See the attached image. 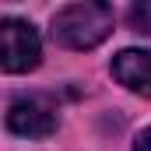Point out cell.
Segmentation results:
<instances>
[{"mask_svg": "<svg viewBox=\"0 0 151 151\" xmlns=\"http://www.w3.org/2000/svg\"><path fill=\"white\" fill-rule=\"evenodd\" d=\"M113 77L123 88L151 99V53L148 49H123V53H116L113 56Z\"/></svg>", "mask_w": 151, "mask_h": 151, "instance_id": "obj_4", "label": "cell"}, {"mask_svg": "<svg viewBox=\"0 0 151 151\" xmlns=\"http://www.w3.org/2000/svg\"><path fill=\"white\" fill-rule=\"evenodd\" d=\"M134 151H151V127L137 134V141H134Z\"/></svg>", "mask_w": 151, "mask_h": 151, "instance_id": "obj_6", "label": "cell"}, {"mask_svg": "<svg viewBox=\"0 0 151 151\" xmlns=\"http://www.w3.org/2000/svg\"><path fill=\"white\" fill-rule=\"evenodd\" d=\"M113 21L109 4H67L53 14V39L67 49H95L113 35Z\"/></svg>", "mask_w": 151, "mask_h": 151, "instance_id": "obj_1", "label": "cell"}, {"mask_svg": "<svg viewBox=\"0 0 151 151\" xmlns=\"http://www.w3.org/2000/svg\"><path fill=\"white\" fill-rule=\"evenodd\" d=\"M127 18H130V28H134V32H144V35H151V0L134 4Z\"/></svg>", "mask_w": 151, "mask_h": 151, "instance_id": "obj_5", "label": "cell"}, {"mask_svg": "<svg viewBox=\"0 0 151 151\" xmlns=\"http://www.w3.org/2000/svg\"><path fill=\"white\" fill-rule=\"evenodd\" d=\"M42 63V39L32 21L4 18L0 21V67L7 74H28Z\"/></svg>", "mask_w": 151, "mask_h": 151, "instance_id": "obj_2", "label": "cell"}, {"mask_svg": "<svg viewBox=\"0 0 151 151\" xmlns=\"http://www.w3.org/2000/svg\"><path fill=\"white\" fill-rule=\"evenodd\" d=\"M7 130L28 141L56 134V106L46 95H21L7 106Z\"/></svg>", "mask_w": 151, "mask_h": 151, "instance_id": "obj_3", "label": "cell"}]
</instances>
